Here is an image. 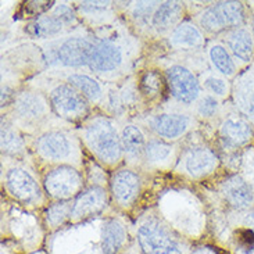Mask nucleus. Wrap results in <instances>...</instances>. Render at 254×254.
<instances>
[{
	"label": "nucleus",
	"instance_id": "8",
	"mask_svg": "<svg viewBox=\"0 0 254 254\" xmlns=\"http://www.w3.org/2000/svg\"><path fill=\"white\" fill-rule=\"evenodd\" d=\"M222 158L204 136L203 130L192 133L182 142L172 177L200 186L210 182L220 170Z\"/></svg>",
	"mask_w": 254,
	"mask_h": 254
},
{
	"label": "nucleus",
	"instance_id": "18",
	"mask_svg": "<svg viewBox=\"0 0 254 254\" xmlns=\"http://www.w3.org/2000/svg\"><path fill=\"white\" fill-rule=\"evenodd\" d=\"M103 218L69 224L59 232L49 235L45 243L46 252L49 254H79L85 249L100 243Z\"/></svg>",
	"mask_w": 254,
	"mask_h": 254
},
{
	"label": "nucleus",
	"instance_id": "46",
	"mask_svg": "<svg viewBox=\"0 0 254 254\" xmlns=\"http://www.w3.org/2000/svg\"><path fill=\"white\" fill-rule=\"evenodd\" d=\"M252 35H253V39H254V15H253V21H252Z\"/></svg>",
	"mask_w": 254,
	"mask_h": 254
},
{
	"label": "nucleus",
	"instance_id": "4",
	"mask_svg": "<svg viewBox=\"0 0 254 254\" xmlns=\"http://www.w3.org/2000/svg\"><path fill=\"white\" fill-rule=\"evenodd\" d=\"M75 130L82 140L86 154L110 174L124 165L120 125L116 118L95 110Z\"/></svg>",
	"mask_w": 254,
	"mask_h": 254
},
{
	"label": "nucleus",
	"instance_id": "19",
	"mask_svg": "<svg viewBox=\"0 0 254 254\" xmlns=\"http://www.w3.org/2000/svg\"><path fill=\"white\" fill-rule=\"evenodd\" d=\"M42 185L50 201H71L86 188L85 174L71 165H56L41 171Z\"/></svg>",
	"mask_w": 254,
	"mask_h": 254
},
{
	"label": "nucleus",
	"instance_id": "42",
	"mask_svg": "<svg viewBox=\"0 0 254 254\" xmlns=\"http://www.w3.org/2000/svg\"><path fill=\"white\" fill-rule=\"evenodd\" d=\"M241 222H243L245 225H248L252 229H254V208H250V210L245 211V214L242 215Z\"/></svg>",
	"mask_w": 254,
	"mask_h": 254
},
{
	"label": "nucleus",
	"instance_id": "41",
	"mask_svg": "<svg viewBox=\"0 0 254 254\" xmlns=\"http://www.w3.org/2000/svg\"><path fill=\"white\" fill-rule=\"evenodd\" d=\"M189 254H222L221 253L220 248L213 246V245H207L204 242L201 243H196L193 245L190 249V253Z\"/></svg>",
	"mask_w": 254,
	"mask_h": 254
},
{
	"label": "nucleus",
	"instance_id": "24",
	"mask_svg": "<svg viewBox=\"0 0 254 254\" xmlns=\"http://www.w3.org/2000/svg\"><path fill=\"white\" fill-rule=\"evenodd\" d=\"M181 147H182V142L171 143L150 135L144 150L143 172L149 175L172 174L178 161Z\"/></svg>",
	"mask_w": 254,
	"mask_h": 254
},
{
	"label": "nucleus",
	"instance_id": "16",
	"mask_svg": "<svg viewBox=\"0 0 254 254\" xmlns=\"http://www.w3.org/2000/svg\"><path fill=\"white\" fill-rule=\"evenodd\" d=\"M147 177L150 175L128 165H121L111 172L109 192L114 213L129 215L136 211L144 196Z\"/></svg>",
	"mask_w": 254,
	"mask_h": 254
},
{
	"label": "nucleus",
	"instance_id": "48",
	"mask_svg": "<svg viewBox=\"0 0 254 254\" xmlns=\"http://www.w3.org/2000/svg\"><path fill=\"white\" fill-rule=\"evenodd\" d=\"M252 254H254V253H252Z\"/></svg>",
	"mask_w": 254,
	"mask_h": 254
},
{
	"label": "nucleus",
	"instance_id": "20",
	"mask_svg": "<svg viewBox=\"0 0 254 254\" xmlns=\"http://www.w3.org/2000/svg\"><path fill=\"white\" fill-rule=\"evenodd\" d=\"M113 213L114 210L111 207L109 188L86 186L71 201L69 224H83L96 218H103Z\"/></svg>",
	"mask_w": 254,
	"mask_h": 254
},
{
	"label": "nucleus",
	"instance_id": "9",
	"mask_svg": "<svg viewBox=\"0 0 254 254\" xmlns=\"http://www.w3.org/2000/svg\"><path fill=\"white\" fill-rule=\"evenodd\" d=\"M93 39V32L81 27L56 39L36 42V45L41 49L46 69H79L89 65Z\"/></svg>",
	"mask_w": 254,
	"mask_h": 254
},
{
	"label": "nucleus",
	"instance_id": "13",
	"mask_svg": "<svg viewBox=\"0 0 254 254\" xmlns=\"http://www.w3.org/2000/svg\"><path fill=\"white\" fill-rule=\"evenodd\" d=\"M194 7V10H189V18L197 24L207 39H214L245 24L246 14L242 1H214Z\"/></svg>",
	"mask_w": 254,
	"mask_h": 254
},
{
	"label": "nucleus",
	"instance_id": "35",
	"mask_svg": "<svg viewBox=\"0 0 254 254\" xmlns=\"http://www.w3.org/2000/svg\"><path fill=\"white\" fill-rule=\"evenodd\" d=\"M71 201H50L49 206L45 207L39 213L42 225L48 236L69 225Z\"/></svg>",
	"mask_w": 254,
	"mask_h": 254
},
{
	"label": "nucleus",
	"instance_id": "10",
	"mask_svg": "<svg viewBox=\"0 0 254 254\" xmlns=\"http://www.w3.org/2000/svg\"><path fill=\"white\" fill-rule=\"evenodd\" d=\"M27 83L42 90L48 97L56 117L72 128L85 123L95 111L92 104L75 88L62 79L46 75L45 72L29 79Z\"/></svg>",
	"mask_w": 254,
	"mask_h": 254
},
{
	"label": "nucleus",
	"instance_id": "25",
	"mask_svg": "<svg viewBox=\"0 0 254 254\" xmlns=\"http://www.w3.org/2000/svg\"><path fill=\"white\" fill-rule=\"evenodd\" d=\"M118 125L124 153V165L143 171L144 150L150 136L149 132L133 120H120Z\"/></svg>",
	"mask_w": 254,
	"mask_h": 254
},
{
	"label": "nucleus",
	"instance_id": "33",
	"mask_svg": "<svg viewBox=\"0 0 254 254\" xmlns=\"http://www.w3.org/2000/svg\"><path fill=\"white\" fill-rule=\"evenodd\" d=\"M220 41L227 46L236 64H250L254 57V39L246 27L229 29L221 35Z\"/></svg>",
	"mask_w": 254,
	"mask_h": 254
},
{
	"label": "nucleus",
	"instance_id": "44",
	"mask_svg": "<svg viewBox=\"0 0 254 254\" xmlns=\"http://www.w3.org/2000/svg\"><path fill=\"white\" fill-rule=\"evenodd\" d=\"M1 254H17V250L10 249L6 242H3V243H1Z\"/></svg>",
	"mask_w": 254,
	"mask_h": 254
},
{
	"label": "nucleus",
	"instance_id": "37",
	"mask_svg": "<svg viewBox=\"0 0 254 254\" xmlns=\"http://www.w3.org/2000/svg\"><path fill=\"white\" fill-rule=\"evenodd\" d=\"M200 85L203 88V92L208 95H213L220 100H224L225 97L231 95L232 85L229 83V79L224 78L220 74H217L211 68H207L199 74Z\"/></svg>",
	"mask_w": 254,
	"mask_h": 254
},
{
	"label": "nucleus",
	"instance_id": "6",
	"mask_svg": "<svg viewBox=\"0 0 254 254\" xmlns=\"http://www.w3.org/2000/svg\"><path fill=\"white\" fill-rule=\"evenodd\" d=\"M0 181L8 201L22 208L41 213L50 203L42 185L41 172L32 161L1 156Z\"/></svg>",
	"mask_w": 254,
	"mask_h": 254
},
{
	"label": "nucleus",
	"instance_id": "23",
	"mask_svg": "<svg viewBox=\"0 0 254 254\" xmlns=\"http://www.w3.org/2000/svg\"><path fill=\"white\" fill-rule=\"evenodd\" d=\"M135 245L133 231L123 214L113 213L103 218L100 248L104 254H127Z\"/></svg>",
	"mask_w": 254,
	"mask_h": 254
},
{
	"label": "nucleus",
	"instance_id": "47",
	"mask_svg": "<svg viewBox=\"0 0 254 254\" xmlns=\"http://www.w3.org/2000/svg\"><path fill=\"white\" fill-rule=\"evenodd\" d=\"M249 184H250V185H252V188H253V193H254V179L252 181V182H249Z\"/></svg>",
	"mask_w": 254,
	"mask_h": 254
},
{
	"label": "nucleus",
	"instance_id": "43",
	"mask_svg": "<svg viewBox=\"0 0 254 254\" xmlns=\"http://www.w3.org/2000/svg\"><path fill=\"white\" fill-rule=\"evenodd\" d=\"M79 254H104L102 248H100V243H96V245H93V246H90V248L85 249L83 252H81Z\"/></svg>",
	"mask_w": 254,
	"mask_h": 254
},
{
	"label": "nucleus",
	"instance_id": "34",
	"mask_svg": "<svg viewBox=\"0 0 254 254\" xmlns=\"http://www.w3.org/2000/svg\"><path fill=\"white\" fill-rule=\"evenodd\" d=\"M204 55L210 68L217 74H220L227 79L236 78L238 64L234 60L232 55L229 53L227 46L220 39H208L204 49Z\"/></svg>",
	"mask_w": 254,
	"mask_h": 254
},
{
	"label": "nucleus",
	"instance_id": "17",
	"mask_svg": "<svg viewBox=\"0 0 254 254\" xmlns=\"http://www.w3.org/2000/svg\"><path fill=\"white\" fill-rule=\"evenodd\" d=\"M11 203V201H10ZM6 217V231L10 234V241L14 246H18L21 252L31 254L45 249L48 235L43 229L41 214L36 215V211L11 203L10 210L4 214Z\"/></svg>",
	"mask_w": 254,
	"mask_h": 254
},
{
	"label": "nucleus",
	"instance_id": "11",
	"mask_svg": "<svg viewBox=\"0 0 254 254\" xmlns=\"http://www.w3.org/2000/svg\"><path fill=\"white\" fill-rule=\"evenodd\" d=\"M133 121L142 125L151 136L171 143H181L192 133L201 129V125L194 118L192 111L168 103L156 110L144 113L143 116L135 118Z\"/></svg>",
	"mask_w": 254,
	"mask_h": 254
},
{
	"label": "nucleus",
	"instance_id": "1",
	"mask_svg": "<svg viewBox=\"0 0 254 254\" xmlns=\"http://www.w3.org/2000/svg\"><path fill=\"white\" fill-rule=\"evenodd\" d=\"M93 32V49L88 65L92 74L111 85L135 75L143 60L146 42L140 39L121 17L109 27Z\"/></svg>",
	"mask_w": 254,
	"mask_h": 254
},
{
	"label": "nucleus",
	"instance_id": "28",
	"mask_svg": "<svg viewBox=\"0 0 254 254\" xmlns=\"http://www.w3.org/2000/svg\"><path fill=\"white\" fill-rule=\"evenodd\" d=\"M161 1H116L121 18L144 42L151 41L150 22Z\"/></svg>",
	"mask_w": 254,
	"mask_h": 254
},
{
	"label": "nucleus",
	"instance_id": "7",
	"mask_svg": "<svg viewBox=\"0 0 254 254\" xmlns=\"http://www.w3.org/2000/svg\"><path fill=\"white\" fill-rule=\"evenodd\" d=\"M132 231L140 254H189L193 246L158 214L156 207L139 214Z\"/></svg>",
	"mask_w": 254,
	"mask_h": 254
},
{
	"label": "nucleus",
	"instance_id": "30",
	"mask_svg": "<svg viewBox=\"0 0 254 254\" xmlns=\"http://www.w3.org/2000/svg\"><path fill=\"white\" fill-rule=\"evenodd\" d=\"M81 25L90 31L109 27L121 17L116 1H74Z\"/></svg>",
	"mask_w": 254,
	"mask_h": 254
},
{
	"label": "nucleus",
	"instance_id": "38",
	"mask_svg": "<svg viewBox=\"0 0 254 254\" xmlns=\"http://www.w3.org/2000/svg\"><path fill=\"white\" fill-rule=\"evenodd\" d=\"M228 239L232 245L235 254L254 253V229L245 225L243 222L231 231Z\"/></svg>",
	"mask_w": 254,
	"mask_h": 254
},
{
	"label": "nucleus",
	"instance_id": "27",
	"mask_svg": "<svg viewBox=\"0 0 254 254\" xmlns=\"http://www.w3.org/2000/svg\"><path fill=\"white\" fill-rule=\"evenodd\" d=\"M189 17V8L186 1L167 0L161 1L154 11L150 22L151 41H164L181 22Z\"/></svg>",
	"mask_w": 254,
	"mask_h": 254
},
{
	"label": "nucleus",
	"instance_id": "3",
	"mask_svg": "<svg viewBox=\"0 0 254 254\" xmlns=\"http://www.w3.org/2000/svg\"><path fill=\"white\" fill-rule=\"evenodd\" d=\"M1 116L28 137H34L48 130L72 128L56 117L46 95L28 83L15 90L10 104L1 111Z\"/></svg>",
	"mask_w": 254,
	"mask_h": 254
},
{
	"label": "nucleus",
	"instance_id": "2",
	"mask_svg": "<svg viewBox=\"0 0 254 254\" xmlns=\"http://www.w3.org/2000/svg\"><path fill=\"white\" fill-rule=\"evenodd\" d=\"M179 185L158 192L156 210L181 236L192 245L204 242L210 214L201 192L189 189L188 182L178 179Z\"/></svg>",
	"mask_w": 254,
	"mask_h": 254
},
{
	"label": "nucleus",
	"instance_id": "14",
	"mask_svg": "<svg viewBox=\"0 0 254 254\" xmlns=\"http://www.w3.org/2000/svg\"><path fill=\"white\" fill-rule=\"evenodd\" d=\"M157 60L160 62L151 63L158 65L164 72L170 93L168 104L184 110H192L197 99L203 95L197 72L184 63L172 60L170 57H158Z\"/></svg>",
	"mask_w": 254,
	"mask_h": 254
},
{
	"label": "nucleus",
	"instance_id": "21",
	"mask_svg": "<svg viewBox=\"0 0 254 254\" xmlns=\"http://www.w3.org/2000/svg\"><path fill=\"white\" fill-rule=\"evenodd\" d=\"M46 75L62 79L69 83L82 95L95 110L102 111L107 92V83L102 82L95 74H92L88 68L79 69H46L43 71Z\"/></svg>",
	"mask_w": 254,
	"mask_h": 254
},
{
	"label": "nucleus",
	"instance_id": "15",
	"mask_svg": "<svg viewBox=\"0 0 254 254\" xmlns=\"http://www.w3.org/2000/svg\"><path fill=\"white\" fill-rule=\"evenodd\" d=\"M81 21L76 15L74 3L55 1V6L48 13L32 21H27L22 27L29 42H45L69 34L81 28Z\"/></svg>",
	"mask_w": 254,
	"mask_h": 254
},
{
	"label": "nucleus",
	"instance_id": "40",
	"mask_svg": "<svg viewBox=\"0 0 254 254\" xmlns=\"http://www.w3.org/2000/svg\"><path fill=\"white\" fill-rule=\"evenodd\" d=\"M53 6H55V1H25L20 6L18 15L20 18L32 21L48 13Z\"/></svg>",
	"mask_w": 254,
	"mask_h": 254
},
{
	"label": "nucleus",
	"instance_id": "29",
	"mask_svg": "<svg viewBox=\"0 0 254 254\" xmlns=\"http://www.w3.org/2000/svg\"><path fill=\"white\" fill-rule=\"evenodd\" d=\"M171 53H201L207 46V36L189 17L164 39Z\"/></svg>",
	"mask_w": 254,
	"mask_h": 254
},
{
	"label": "nucleus",
	"instance_id": "5",
	"mask_svg": "<svg viewBox=\"0 0 254 254\" xmlns=\"http://www.w3.org/2000/svg\"><path fill=\"white\" fill-rule=\"evenodd\" d=\"M29 151L39 172L56 165H71L83 171L88 158L75 128L48 130L29 137Z\"/></svg>",
	"mask_w": 254,
	"mask_h": 254
},
{
	"label": "nucleus",
	"instance_id": "22",
	"mask_svg": "<svg viewBox=\"0 0 254 254\" xmlns=\"http://www.w3.org/2000/svg\"><path fill=\"white\" fill-rule=\"evenodd\" d=\"M139 95L142 97L146 113L156 110L170 100L168 85L163 69L154 63L143 64L136 72Z\"/></svg>",
	"mask_w": 254,
	"mask_h": 254
},
{
	"label": "nucleus",
	"instance_id": "36",
	"mask_svg": "<svg viewBox=\"0 0 254 254\" xmlns=\"http://www.w3.org/2000/svg\"><path fill=\"white\" fill-rule=\"evenodd\" d=\"M192 114L199 121L201 128L213 125L222 116V102L213 95L203 92L192 107Z\"/></svg>",
	"mask_w": 254,
	"mask_h": 254
},
{
	"label": "nucleus",
	"instance_id": "12",
	"mask_svg": "<svg viewBox=\"0 0 254 254\" xmlns=\"http://www.w3.org/2000/svg\"><path fill=\"white\" fill-rule=\"evenodd\" d=\"M207 140L222 157H231L250 143L254 136L253 127L246 118L236 113L222 114L213 125L201 128Z\"/></svg>",
	"mask_w": 254,
	"mask_h": 254
},
{
	"label": "nucleus",
	"instance_id": "39",
	"mask_svg": "<svg viewBox=\"0 0 254 254\" xmlns=\"http://www.w3.org/2000/svg\"><path fill=\"white\" fill-rule=\"evenodd\" d=\"M85 179H86V186H103L109 188L110 184V172L103 168L100 164H97L95 160L88 156L86 164H85Z\"/></svg>",
	"mask_w": 254,
	"mask_h": 254
},
{
	"label": "nucleus",
	"instance_id": "26",
	"mask_svg": "<svg viewBox=\"0 0 254 254\" xmlns=\"http://www.w3.org/2000/svg\"><path fill=\"white\" fill-rule=\"evenodd\" d=\"M214 194H217L228 208L234 211H246L254 203L253 188L241 174H232L220 179L214 185Z\"/></svg>",
	"mask_w": 254,
	"mask_h": 254
},
{
	"label": "nucleus",
	"instance_id": "31",
	"mask_svg": "<svg viewBox=\"0 0 254 254\" xmlns=\"http://www.w3.org/2000/svg\"><path fill=\"white\" fill-rule=\"evenodd\" d=\"M0 127V149L1 156L15 160L32 161L29 151V137L24 135L15 125L1 116ZM34 163V161H32Z\"/></svg>",
	"mask_w": 254,
	"mask_h": 254
},
{
	"label": "nucleus",
	"instance_id": "45",
	"mask_svg": "<svg viewBox=\"0 0 254 254\" xmlns=\"http://www.w3.org/2000/svg\"><path fill=\"white\" fill-rule=\"evenodd\" d=\"M31 254H49L46 252V249H41V250H38V252H35V253H31Z\"/></svg>",
	"mask_w": 254,
	"mask_h": 254
},
{
	"label": "nucleus",
	"instance_id": "32",
	"mask_svg": "<svg viewBox=\"0 0 254 254\" xmlns=\"http://www.w3.org/2000/svg\"><path fill=\"white\" fill-rule=\"evenodd\" d=\"M231 96L236 111L254 124V65L235 78Z\"/></svg>",
	"mask_w": 254,
	"mask_h": 254
}]
</instances>
